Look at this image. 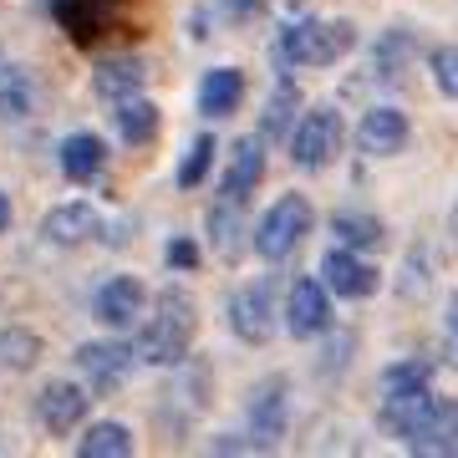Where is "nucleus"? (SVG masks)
Masks as SVG:
<instances>
[{"label": "nucleus", "instance_id": "f257e3e1", "mask_svg": "<svg viewBox=\"0 0 458 458\" xmlns=\"http://www.w3.org/2000/svg\"><path fill=\"white\" fill-rule=\"evenodd\" d=\"M194 331H199L194 295L189 291H164L158 306H153V316H148V327L138 331V342H132V357L148 361V367H174V361L189 357Z\"/></svg>", "mask_w": 458, "mask_h": 458}, {"label": "nucleus", "instance_id": "f03ea898", "mask_svg": "<svg viewBox=\"0 0 458 458\" xmlns=\"http://www.w3.org/2000/svg\"><path fill=\"white\" fill-rule=\"evenodd\" d=\"M357 47V31L346 21H295L291 31L280 36V51L291 66H331L342 62L346 51Z\"/></svg>", "mask_w": 458, "mask_h": 458}, {"label": "nucleus", "instance_id": "7ed1b4c3", "mask_svg": "<svg viewBox=\"0 0 458 458\" xmlns=\"http://www.w3.org/2000/svg\"><path fill=\"white\" fill-rule=\"evenodd\" d=\"M342 143H346V128H342V113H336V107H311V113L291 128V158H295V168H306V174L336 164Z\"/></svg>", "mask_w": 458, "mask_h": 458}, {"label": "nucleus", "instance_id": "20e7f679", "mask_svg": "<svg viewBox=\"0 0 458 458\" xmlns=\"http://www.w3.org/2000/svg\"><path fill=\"white\" fill-rule=\"evenodd\" d=\"M311 204L301 194H285V199H276L270 209H265V219H260V229H255V250H260V260H285L306 234H311Z\"/></svg>", "mask_w": 458, "mask_h": 458}, {"label": "nucleus", "instance_id": "39448f33", "mask_svg": "<svg viewBox=\"0 0 458 458\" xmlns=\"http://www.w3.org/2000/svg\"><path fill=\"white\" fill-rule=\"evenodd\" d=\"M77 367H82L87 387H92L98 397H107V393H117V387L128 382L132 346H123V342H87L82 352H77Z\"/></svg>", "mask_w": 458, "mask_h": 458}, {"label": "nucleus", "instance_id": "423d86ee", "mask_svg": "<svg viewBox=\"0 0 458 458\" xmlns=\"http://www.w3.org/2000/svg\"><path fill=\"white\" fill-rule=\"evenodd\" d=\"M331 327V295L321 280H295L291 285V301H285V331L295 342L306 336H321Z\"/></svg>", "mask_w": 458, "mask_h": 458}, {"label": "nucleus", "instance_id": "0eeeda50", "mask_svg": "<svg viewBox=\"0 0 458 458\" xmlns=\"http://www.w3.org/2000/svg\"><path fill=\"white\" fill-rule=\"evenodd\" d=\"M276 316V306H270V280H260V285H245V291L229 301V327H234V336L250 346L270 342V321Z\"/></svg>", "mask_w": 458, "mask_h": 458}, {"label": "nucleus", "instance_id": "6e6552de", "mask_svg": "<svg viewBox=\"0 0 458 458\" xmlns=\"http://www.w3.org/2000/svg\"><path fill=\"white\" fill-rule=\"evenodd\" d=\"M321 276H327V291H336L342 301H361V295L377 291V270L367 260H357V250H327V260H321Z\"/></svg>", "mask_w": 458, "mask_h": 458}, {"label": "nucleus", "instance_id": "1a4fd4ad", "mask_svg": "<svg viewBox=\"0 0 458 458\" xmlns=\"http://www.w3.org/2000/svg\"><path fill=\"white\" fill-rule=\"evenodd\" d=\"M433 403H438V397L428 393V387H412V393H387V403H382V412H377V423H382V433H393V438L412 443V438H418V428L428 423Z\"/></svg>", "mask_w": 458, "mask_h": 458}, {"label": "nucleus", "instance_id": "9d476101", "mask_svg": "<svg viewBox=\"0 0 458 458\" xmlns=\"http://www.w3.org/2000/svg\"><path fill=\"white\" fill-rule=\"evenodd\" d=\"M357 148L367 158H393V153H403L408 148V117L397 113V107H372L357 128Z\"/></svg>", "mask_w": 458, "mask_h": 458}, {"label": "nucleus", "instance_id": "9b49d317", "mask_svg": "<svg viewBox=\"0 0 458 458\" xmlns=\"http://www.w3.org/2000/svg\"><path fill=\"white\" fill-rule=\"evenodd\" d=\"M36 418H41V428H51V433L77 428L87 418V387H77V382H47L41 397H36Z\"/></svg>", "mask_w": 458, "mask_h": 458}, {"label": "nucleus", "instance_id": "f8f14e48", "mask_svg": "<svg viewBox=\"0 0 458 458\" xmlns=\"http://www.w3.org/2000/svg\"><path fill=\"white\" fill-rule=\"evenodd\" d=\"M98 229H102V219H98L92 204H56V209L41 219V240H47V245L72 250V245H87Z\"/></svg>", "mask_w": 458, "mask_h": 458}, {"label": "nucleus", "instance_id": "ddd939ff", "mask_svg": "<svg viewBox=\"0 0 458 458\" xmlns=\"http://www.w3.org/2000/svg\"><path fill=\"white\" fill-rule=\"evenodd\" d=\"M143 306H148V291L132 276H113L98 291V301H92L98 321H107V327H132V321L143 316Z\"/></svg>", "mask_w": 458, "mask_h": 458}, {"label": "nucleus", "instance_id": "4468645a", "mask_svg": "<svg viewBox=\"0 0 458 458\" xmlns=\"http://www.w3.org/2000/svg\"><path fill=\"white\" fill-rule=\"evenodd\" d=\"M260 174H265V143L260 138H240V143L229 148V168H225V179H219V189H225V199L245 204V194L260 183Z\"/></svg>", "mask_w": 458, "mask_h": 458}, {"label": "nucleus", "instance_id": "2eb2a0df", "mask_svg": "<svg viewBox=\"0 0 458 458\" xmlns=\"http://www.w3.org/2000/svg\"><path fill=\"white\" fill-rule=\"evenodd\" d=\"M240 102H245V72L240 66H214L199 82V113L204 117H229Z\"/></svg>", "mask_w": 458, "mask_h": 458}, {"label": "nucleus", "instance_id": "dca6fc26", "mask_svg": "<svg viewBox=\"0 0 458 458\" xmlns=\"http://www.w3.org/2000/svg\"><path fill=\"white\" fill-rule=\"evenodd\" d=\"M56 158H62V174L72 183H87V179H98L102 164H107V148H102L98 132H72L62 148H56Z\"/></svg>", "mask_w": 458, "mask_h": 458}, {"label": "nucleus", "instance_id": "f3484780", "mask_svg": "<svg viewBox=\"0 0 458 458\" xmlns=\"http://www.w3.org/2000/svg\"><path fill=\"white\" fill-rule=\"evenodd\" d=\"M408 448L412 454H458V403L438 397L433 412H428V423L418 428V438Z\"/></svg>", "mask_w": 458, "mask_h": 458}, {"label": "nucleus", "instance_id": "a211bd4d", "mask_svg": "<svg viewBox=\"0 0 458 458\" xmlns=\"http://www.w3.org/2000/svg\"><path fill=\"white\" fill-rule=\"evenodd\" d=\"M143 62L138 56H107V62H98V72H92V87H98V98H138L143 92Z\"/></svg>", "mask_w": 458, "mask_h": 458}, {"label": "nucleus", "instance_id": "6ab92c4d", "mask_svg": "<svg viewBox=\"0 0 458 458\" xmlns=\"http://www.w3.org/2000/svg\"><path fill=\"white\" fill-rule=\"evenodd\" d=\"M250 428H255V443H276L285 433V382L270 377L255 403H250Z\"/></svg>", "mask_w": 458, "mask_h": 458}, {"label": "nucleus", "instance_id": "aec40b11", "mask_svg": "<svg viewBox=\"0 0 458 458\" xmlns=\"http://www.w3.org/2000/svg\"><path fill=\"white\" fill-rule=\"evenodd\" d=\"M117 132H123V143H153L158 138V107L148 98H123V107H117Z\"/></svg>", "mask_w": 458, "mask_h": 458}, {"label": "nucleus", "instance_id": "412c9836", "mask_svg": "<svg viewBox=\"0 0 458 458\" xmlns=\"http://www.w3.org/2000/svg\"><path fill=\"white\" fill-rule=\"evenodd\" d=\"M41 361V336L26 327H5L0 331V367L5 372H31Z\"/></svg>", "mask_w": 458, "mask_h": 458}, {"label": "nucleus", "instance_id": "4be33fe9", "mask_svg": "<svg viewBox=\"0 0 458 458\" xmlns=\"http://www.w3.org/2000/svg\"><path fill=\"white\" fill-rule=\"evenodd\" d=\"M77 454L82 458H128L132 454V433L123 423H92L87 438L77 443Z\"/></svg>", "mask_w": 458, "mask_h": 458}, {"label": "nucleus", "instance_id": "5701e85b", "mask_svg": "<svg viewBox=\"0 0 458 458\" xmlns=\"http://www.w3.org/2000/svg\"><path fill=\"white\" fill-rule=\"evenodd\" d=\"M331 229H336V240H342L346 250H372V245H382V219H372V214L336 209Z\"/></svg>", "mask_w": 458, "mask_h": 458}, {"label": "nucleus", "instance_id": "b1692460", "mask_svg": "<svg viewBox=\"0 0 458 458\" xmlns=\"http://www.w3.org/2000/svg\"><path fill=\"white\" fill-rule=\"evenodd\" d=\"M26 113H31V77L21 66L0 62V117L11 123V117H26Z\"/></svg>", "mask_w": 458, "mask_h": 458}, {"label": "nucleus", "instance_id": "393cba45", "mask_svg": "<svg viewBox=\"0 0 458 458\" xmlns=\"http://www.w3.org/2000/svg\"><path fill=\"white\" fill-rule=\"evenodd\" d=\"M428 382H433V361L408 357V361H393L382 372V393H412V387H428Z\"/></svg>", "mask_w": 458, "mask_h": 458}, {"label": "nucleus", "instance_id": "a878e982", "mask_svg": "<svg viewBox=\"0 0 458 458\" xmlns=\"http://www.w3.org/2000/svg\"><path fill=\"white\" fill-rule=\"evenodd\" d=\"M209 234H214V250L219 255H234L240 250V204L234 199H225V209L209 214Z\"/></svg>", "mask_w": 458, "mask_h": 458}, {"label": "nucleus", "instance_id": "bb28decb", "mask_svg": "<svg viewBox=\"0 0 458 458\" xmlns=\"http://www.w3.org/2000/svg\"><path fill=\"white\" fill-rule=\"evenodd\" d=\"M412 56V36L393 31L382 47H377V77H403V62Z\"/></svg>", "mask_w": 458, "mask_h": 458}, {"label": "nucleus", "instance_id": "cd10ccee", "mask_svg": "<svg viewBox=\"0 0 458 458\" xmlns=\"http://www.w3.org/2000/svg\"><path fill=\"white\" fill-rule=\"evenodd\" d=\"M209 164H214V143H209V138H194V148H189V158L179 164V189H194V183H204Z\"/></svg>", "mask_w": 458, "mask_h": 458}, {"label": "nucleus", "instance_id": "c85d7f7f", "mask_svg": "<svg viewBox=\"0 0 458 458\" xmlns=\"http://www.w3.org/2000/svg\"><path fill=\"white\" fill-rule=\"evenodd\" d=\"M428 66H433V82H438L443 98L458 102V47H438Z\"/></svg>", "mask_w": 458, "mask_h": 458}, {"label": "nucleus", "instance_id": "c756f323", "mask_svg": "<svg viewBox=\"0 0 458 458\" xmlns=\"http://www.w3.org/2000/svg\"><path fill=\"white\" fill-rule=\"evenodd\" d=\"M291 102H295L291 87H280L276 98H270V107H265V132H270V138H276V132H285V123H291Z\"/></svg>", "mask_w": 458, "mask_h": 458}, {"label": "nucleus", "instance_id": "7c9ffc66", "mask_svg": "<svg viewBox=\"0 0 458 458\" xmlns=\"http://www.w3.org/2000/svg\"><path fill=\"white\" fill-rule=\"evenodd\" d=\"M168 265H174V270H194V265H199L194 240H174V245H168Z\"/></svg>", "mask_w": 458, "mask_h": 458}, {"label": "nucleus", "instance_id": "2f4dec72", "mask_svg": "<svg viewBox=\"0 0 458 458\" xmlns=\"http://www.w3.org/2000/svg\"><path fill=\"white\" fill-rule=\"evenodd\" d=\"M448 346L458 352V295L448 301Z\"/></svg>", "mask_w": 458, "mask_h": 458}, {"label": "nucleus", "instance_id": "473e14b6", "mask_svg": "<svg viewBox=\"0 0 458 458\" xmlns=\"http://www.w3.org/2000/svg\"><path fill=\"white\" fill-rule=\"evenodd\" d=\"M5 225H11V199L0 194V234H5Z\"/></svg>", "mask_w": 458, "mask_h": 458}, {"label": "nucleus", "instance_id": "72a5a7b5", "mask_svg": "<svg viewBox=\"0 0 458 458\" xmlns=\"http://www.w3.org/2000/svg\"><path fill=\"white\" fill-rule=\"evenodd\" d=\"M454 234H458V209H454Z\"/></svg>", "mask_w": 458, "mask_h": 458}]
</instances>
